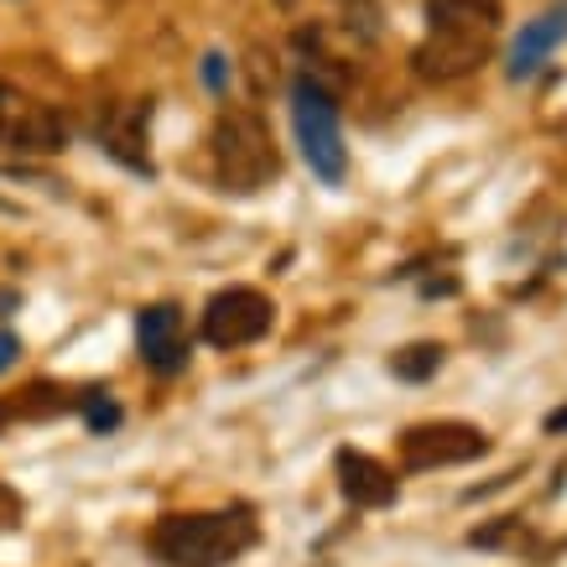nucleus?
<instances>
[{"mask_svg": "<svg viewBox=\"0 0 567 567\" xmlns=\"http://www.w3.org/2000/svg\"><path fill=\"white\" fill-rule=\"evenodd\" d=\"M505 0H427V37L416 42L412 63L432 84H453L480 69L499 37Z\"/></svg>", "mask_w": 567, "mask_h": 567, "instance_id": "1", "label": "nucleus"}, {"mask_svg": "<svg viewBox=\"0 0 567 567\" xmlns=\"http://www.w3.org/2000/svg\"><path fill=\"white\" fill-rule=\"evenodd\" d=\"M250 547H256V516H250V511L162 516L152 532V551L167 567H229Z\"/></svg>", "mask_w": 567, "mask_h": 567, "instance_id": "2", "label": "nucleus"}, {"mask_svg": "<svg viewBox=\"0 0 567 567\" xmlns=\"http://www.w3.org/2000/svg\"><path fill=\"white\" fill-rule=\"evenodd\" d=\"M214 167L229 193H260L281 177V152L256 110H224L214 121Z\"/></svg>", "mask_w": 567, "mask_h": 567, "instance_id": "3", "label": "nucleus"}, {"mask_svg": "<svg viewBox=\"0 0 567 567\" xmlns=\"http://www.w3.org/2000/svg\"><path fill=\"white\" fill-rule=\"evenodd\" d=\"M292 131L312 173L323 183H344L349 152H344V131H339V104L312 73L292 79Z\"/></svg>", "mask_w": 567, "mask_h": 567, "instance_id": "4", "label": "nucleus"}, {"mask_svg": "<svg viewBox=\"0 0 567 567\" xmlns=\"http://www.w3.org/2000/svg\"><path fill=\"white\" fill-rule=\"evenodd\" d=\"M0 146L17 156H52L69 146V125L52 104L0 84Z\"/></svg>", "mask_w": 567, "mask_h": 567, "instance_id": "5", "label": "nucleus"}, {"mask_svg": "<svg viewBox=\"0 0 567 567\" xmlns=\"http://www.w3.org/2000/svg\"><path fill=\"white\" fill-rule=\"evenodd\" d=\"M276 323L271 297L256 292V287H224V292L208 297L204 308V344L214 349H245L266 339Z\"/></svg>", "mask_w": 567, "mask_h": 567, "instance_id": "6", "label": "nucleus"}, {"mask_svg": "<svg viewBox=\"0 0 567 567\" xmlns=\"http://www.w3.org/2000/svg\"><path fill=\"white\" fill-rule=\"evenodd\" d=\"M489 453V437L468 422H416L401 432V468L406 474H427V468L474 464Z\"/></svg>", "mask_w": 567, "mask_h": 567, "instance_id": "7", "label": "nucleus"}, {"mask_svg": "<svg viewBox=\"0 0 567 567\" xmlns=\"http://www.w3.org/2000/svg\"><path fill=\"white\" fill-rule=\"evenodd\" d=\"M136 349L146 370L156 375H177L188 364V318L177 302H152L136 312Z\"/></svg>", "mask_w": 567, "mask_h": 567, "instance_id": "8", "label": "nucleus"}, {"mask_svg": "<svg viewBox=\"0 0 567 567\" xmlns=\"http://www.w3.org/2000/svg\"><path fill=\"white\" fill-rule=\"evenodd\" d=\"M146 125H152V104H110L100 121V146L141 177L156 173L152 152H146Z\"/></svg>", "mask_w": 567, "mask_h": 567, "instance_id": "9", "label": "nucleus"}, {"mask_svg": "<svg viewBox=\"0 0 567 567\" xmlns=\"http://www.w3.org/2000/svg\"><path fill=\"white\" fill-rule=\"evenodd\" d=\"M333 468H339V489H344L349 505H360V511H385L395 499V474L380 464V458L360 453V447H339Z\"/></svg>", "mask_w": 567, "mask_h": 567, "instance_id": "10", "label": "nucleus"}, {"mask_svg": "<svg viewBox=\"0 0 567 567\" xmlns=\"http://www.w3.org/2000/svg\"><path fill=\"white\" fill-rule=\"evenodd\" d=\"M563 37H567V11H547V17L526 21L516 48H511V79H532V73L547 69V58L563 48Z\"/></svg>", "mask_w": 567, "mask_h": 567, "instance_id": "11", "label": "nucleus"}, {"mask_svg": "<svg viewBox=\"0 0 567 567\" xmlns=\"http://www.w3.org/2000/svg\"><path fill=\"white\" fill-rule=\"evenodd\" d=\"M443 370V344H406L391 354V375L395 380H412V385H422V380H432Z\"/></svg>", "mask_w": 567, "mask_h": 567, "instance_id": "12", "label": "nucleus"}, {"mask_svg": "<svg viewBox=\"0 0 567 567\" xmlns=\"http://www.w3.org/2000/svg\"><path fill=\"white\" fill-rule=\"evenodd\" d=\"M328 6L339 11V21H344L360 42H375L380 37V0H328Z\"/></svg>", "mask_w": 567, "mask_h": 567, "instance_id": "13", "label": "nucleus"}, {"mask_svg": "<svg viewBox=\"0 0 567 567\" xmlns=\"http://www.w3.org/2000/svg\"><path fill=\"white\" fill-rule=\"evenodd\" d=\"M84 422H89V432L121 427V406L110 401V391H89V395H84Z\"/></svg>", "mask_w": 567, "mask_h": 567, "instance_id": "14", "label": "nucleus"}, {"mask_svg": "<svg viewBox=\"0 0 567 567\" xmlns=\"http://www.w3.org/2000/svg\"><path fill=\"white\" fill-rule=\"evenodd\" d=\"M224 79H229V69H224V58H219V52H208V58H204V84L214 89V94H219Z\"/></svg>", "mask_w": 567, "mask_h": 567, "instance_id": "15", "label": "nucleus"}, {"mask_svg": "<svg viewBox=\"0 0 567 567\" xmlns=\"http://www.w3.org/2000/svg\"><path fill=\"white\" fill-rule=\"evenodd\" d=\"M17 354H21V339H17V333H6V328H0V375H6V370L17 364Z\"/></svg>", "mask_w": 567, "mask_h": 567, "instance_id": "16", "label": "nucleus"}, {"mask_svg": "<svg viewBox=\"0 0 567 567\" xmlns=\"http://www.w3.org/2000/svg\"><path fill=\"white\" fill-rule=\"evenodd\" d=\"M547 432H567V406H563V412H551V416H547Z\"/></svg>", "mask_w": 567, "mask_h": 567, "instance_id": "17", "label": "nucleus"}, {"mask_svg": "<svg viewBox=\"0 0 567 567\" xmlns=\"http://www.w3.org/2000/svg\"><path fill=\"white\" fill-rule=\"evenodd\" d=\"M276 6H281V11H292V6H297V0H276Z\"/></svg>", "mask_w": 567, "mask_h": 567, "instance_id": "18", "label": "nucleus"}]
</instances>
